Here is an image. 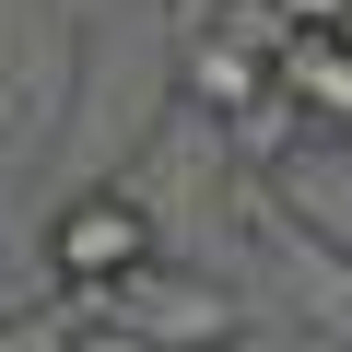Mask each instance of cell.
Segmentation results:
<instances>
[{
	"label": "cell",
	"instance_id": "1",
	"mask_svg": "<svg viewBox=\"0 0 352 352\" xmlns=\"http://www.w3.org/2000/svg\"><path fill=\"white\" fill-rule=\"evenodd\" d=\"M153 258H164V223H153L141 188H71V200L47 212V282H59L71 305H106V294L141 282Z\"/></svg>",
	"mask_w": 352,
	"mask_h": 352
},
{
	"label": "cell",
	"instance_id": "2",
	"mask_svg": "<svg viewBox=\"0 0 352 352\" xmlns=\"http://www.w3.org/2000/svg\"><path fill=\"white\" fill-rule=\"evenodd\" d=\"M82 317H118L141 352H235L247 340V305L223 294V282H200V270H141V282H118L106 305H82Z\"/></svg>",
	"mask_w": 352,
	"mask_h": 352
},
{
	"label": "cell",
	"instance_id": "3",
	"mask_svg": "<svg viewBox=\"0 0 352 352\" xmlns=\"http://www.w3.org/2000/svg\"><path fill=\"white\" fill-rule=\"evenodd\" d=\"M270 82H282V94L305 106V129H329V141H352V47H340V36H294Z\"/></svg>",
	"mask_w": 352,
	"mask_h": 352
},
{
	"label": "cell",
	"instance_id": "4",
	"mask_svg": "<svg viewBox=\"0 0 352 352\" xmlns=\"http://www.w3.org/2000/svg\"><path fill=\"white\" fill-rule=\"evenodd\" d=\"M223 141H235V153H270V164H282V153H294V141H305V106H294V94H282V82H270V94H258V106H247V118H235V129H223Z\"/></svg>",
	"mask_w": 352,
	"mask_h": 352
},
{
	"label": "cell",
	"instance_id": "5",
	"mask_svg": "<svg viewBox=\"0 0 352 352\" xmlns=\"http://www.w3.org/2000/svg\"><path fill=\"white\" fill-rule=\"evenodd\" d=\"M71 329H82V305L59 294L47 317H0V352H71Z\"/></svg>",
	"mask_w": 352,
	"mask_h": 352
},
{
	"label": "cell",
	"instance_id": "6",
	"mask_svg": "<svg viewBox=\"0 0 352 352\" xmlns=\"http://www.w3.org/2000/svg\"><path fill=\"white\" fill-rule=\"evenodd\" d=\"M270 12H282L294 36H329V24H340V0H270Z\"/></svg>",
	"mask_w": 352,
	"mask_h": 352
},
{
	"label": "cell",
	"instance_id": "7",
	"mask_svg": "<svg viewBox=\"0 0 352 352\" xmlns=\"http://www.w3.org/2000/svg\"><path fill=\"white\" fill-rule=\"evenodd\" d=\"M71 352H141V340H129L118 317H82V329H71Z\"/></svg>",
	"mask_w": 352,
	"mask_h": 352
},
{
	"label": "cell",
	"instance_id": "8",
	"mask_svg": "<svg viewBox=\"0 0 352 352\" xmlns=\"http://www.w3.org/2000/svg\"><path fill=\"white\" fill-rule=\"evenodd\" d=\"M329 36H340V47H352V0H340V24H329Z\"/></svg>",
	"mask_w": 352,
	"mask_h": 352
},
{
	"label": "cell",
	"instance_id": "9",
	"mask_svg": "<svg viewBox=\"0 0 352 352\" xmlns=\"http://www.w3.org/2000/svg\"><path fill=\"white\" fill-rule=\"evenodd\" d=\"M200 12H247V0H200Z\"/></svg>",
	"mask_w": 352,
	"mask_h": 352
}]
</instances>
